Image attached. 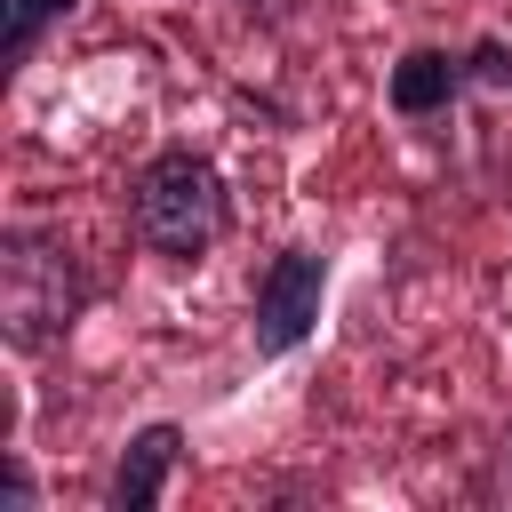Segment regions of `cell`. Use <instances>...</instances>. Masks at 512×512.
I'll return each mask as SVG.
<instances>
[{"mask_svg": "<svg viewBox=\"0 0 512 512\" xmlns=\"http://www.w3.org/2000/svg\"><path fill=\"white\" fill-rule=\"evenodd\" d=\"M128 240L160 264H200L224 248L232 232V184L208 152L192 144H160L136 176H128Z\"/></svg>", "mask_w": 512, "mask_h": 512, "instance_id": "6da1fadb", "label": "cell"}, {"mask_svg": "<svg viewBox=\"0 0 512 512\" xmlns=\"http://www.w3.org/2000/svg\"><path fill=\"white\" fill-rule=\"evenodd\" d=\"M88 304H96V280L56 224H8L0 232V336L16 352L64 344Z\"/></svg>", "mask_w": 512, "mask_h": 512, "instance_id": "7a4b0ae2", "label": "cell"}, {"mask_svg": "<svg viewBox=\"0 0 512 512\" xmlns=\"http://www.w3.org/2000/svg\"><path fill=\"white\" fill-rule=\"evenodd\" d=\"M320 304H328V256L304 248V240L272 248L264 272H256V296H248V344H256V360L304 352L312 328H320Z\"/></svg>", "mask_w": 512, "mask_h": 512, "instance_id": "3957f363", "label": "cell"}, {"mask_svg": "<svg viewBox=\"0 0 512 512\" xmlns=\"http://www.w3.org/2000/svg\"><path fill=\"white\" fill-rule=\"evenodd\" d=\"M176 464H184V424H176V416H152V424H136V432H128V448L112 456L104 512H152V504L168 496Z\"/></svg>", "mask_w": 512, "mask_h": 512, "instance_id": "277c9868", "label": "cell"}, {"mask_svg": "<svg viewBox=\"0 0 512 512\" xmlns=\"http://www.w3.org/2000/svg\"><path fill=\"white\" fill-rule=\"evenodd\" d=\"M472 96V72H464V48H408L392 72H384V104L400 120H440L448 104Z\"/></svg>", "mask_w": 512, "mask_h": 512, "instance_id": "5b68a950", "label": "cell"}, {"mask_svg": "<svg viewBox=\"0 0 512 512\" xmlns=\"http://www.w3.org/2000/svg\"><path fill=\"white\" fill-rule=\"evenodd\" d=\"M80 0H0V64L16 72V64H32V48L72 16Z\"/></svg>", "mask_w": 512, "mask_h": 512, "instance_id": "8992f818", "label": "cell"}, {"mask_svg": "<svg viewBox=\"0 0 512 512\" xmlns=\"http://www.w3.org/2000/svg\"><path fill=\"white\" fill-rule=\"evenodd\" d=\"M464 72H472V96H480V88H488V96H512V40L480 32V40L464 48Z\"/></svg>", "mask_w": 512, "mask_h": 512, "instance_id": "52a82bcc", "label": "cell"}, {"mask_svg": "<svg viewBox=\"0 0 512 512\" xmlns=\"http://www.w3.org/2000/svg\"><path fill=\"white\" fill-rule=\"evenodd\" d=\"M0 512H40V488H32L16 448H0Z\"/></svg>", "mask_w": 512, "mask_h": 512, "instance_id": "ba28073f", "label": "cell"}]
</instances>
